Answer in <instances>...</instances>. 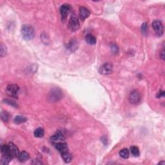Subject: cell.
I'll return each mask as SVG.
<instances>
[{"instance_id":"cell-17","label":"cell","mask_w":165,"mask_h":165,"mask_svg":"<svg viewBox=\"0 0 165 165\" xmlns=\"http://www.w3.org/2000/svg\"><path fill=\"white\" fill-rule=\"evenodd\" d=\"M27 120L25 117H23L22 115H17L14 118V122L16 124H20V123H25V122L27 121Z\"/></svg>"},{"instance_id":"cell-24","label":"cell","mask_w":165,"mask_h":165,"mask_svg":"<svg viewBox=\"0 0 165 165\" xmlns=\"http://www.w3.org/2000/svg\"><path fill=\"white\" fill-rule=\"evenodd\" d=\"M110 47H111V50H112L113 53L116 54V53H117L118 52H119L118 47L115 44H112Z\"/></svg>"},{"instance_id":"cell-23","label":"cell","mask_w":165,"mask_h":165,"mask_svg":"<svg viewBox=\"0 0 165 165\" xmlns=\"http://www.w3.org/2000/svg\"><path fill=\"white\" fill-rule=\"evenodd\" d=\"M1 119L4 122H7L8 120V115L7 113H6L5 112H1Z\"/></svg>"},{"instance_id":"cell-22","label":"cell","mask_w":165,"mask_h":165,"mask_svg":"<svg viewBox=\"0 0 165 165\" xmlns=\"http://www.w3.org/2000/svg\"><path fill=\"white\" fill-rule=\"evenodd\" d=\"M141 31H142V33L143 34H145V35L146 34V33H147L148 25L146 23H145L143 24V25L141 27Z\"/></svg>"},{"instance_id":"cell-19","label":"cell","mask_w":165,"mask_h":165,"mask_svg":"<svg viewBox=\"0 0 165 165\" xmlns=\"http://www.w3.org/2000/svg\"><path fill=\"white\" fill-rule=\"evenodd\" d=\"M34 134V136L36 137H42L44 136L45 131L42 128H38L37 129L35 130Z\"/></svg>"},{"instance_id":"cell-13","label":"cell","mask_w":165,"mask_h":165,"mask_svg":"<svg viewBox=\"0 0 165 165\" xmlns=\"http://www.w3.org/2000/svg\"><path fill=\"white\" fill-rule=\"evenodd\" d=\"M62 92L58 89H55L54 91H52V93H50V96L49 97V99L52 101L54 100L55 101H57L58 99H61L62 97Z\"/></svg>"},{"instance_id":"cell-7","label":"cell","mask_w":165,"mask_h":165,"mask_svg":"<svg viewBox=\"0 0 165 165\" xmlns=\"http://www.w3.org/2000/svg\"><path fill=\"white\" fill-rule=\"evenodd\" d=\"M113 70V66L110 63H105L103 65L100 67L99 72L101 74L108 75L111 74Z\"/></svg>"},{"instance_id":"cell-8","label":"cell","mask_w":165,"mask_h":165,"mask_svg":"<svg viewBox=\"0 0 165 165\" xmlns=\"http://www.w3.org/2000/svg\"><path fill=\"white\" fill-rule=\"evenodd\" d=\"M70 9H71V7H70V5L69 4L63 5L62 7H60L59 11H60L61 16H62V21H65L66 20L67 16H68L70 13Z\"/></svg>"},{"instance_id":"cell-3","label":"cell","mask_w":165,"mask_h":165,"mask_svg":"<svg viewBox=\"0 0 165 165\" xmlns=\"http://www.w3.org/2000/svg\"><path fill=\"white\" fill-rule=\"evenodd\" d=\"M20 88L17 85L11 84L8 85L6 88V92L9 96L13 97H17V92L19 91Z\"/></svg>"},{"instance_id":"cell-11","label":"cell","mask_w":165,"mask_h":165,"mask_svg":"<svg viewBox=\"0 0 165 165\" xmlns=\"http://www.w3.org/2000/svg\"><path fill=\"white\" fill-rule=\"evenodd\" d=\"M90 11L85 7H81L79 8V16H80L81 20L84 21L85 19L90 16Z\"/></svg>"},{"instance_id":"cell-6","label":"cell","mask_w":165,"mask_h":165,"mask_svg":"<svg viewBox=\"0 0 165 165\" xmlns=\"http://www.w3.org/2000/svg\"><path fill=\"white\" fill-rule=\"evenodd\" d=\"M130 102L132 105H137L140 103L141 101V96L139 92L137 90H133L130 94L129 97Z\"/></svg>"},{"instance_id":"cell-9","label":"cell","mask_w":165,"mask_h":165,"mask_svg":"<svg viewBox=\"0 0 165 165\" xmlns=\"http://www.w3.org/2000/svg\"><path fill=\"white\" fill-rule=\"evenodd\" d=\"M54 146L55 148H56L58 151L62 153V154L66 152H69L68 145H67L66 143L65 142L61 141V142L56 143H54Z\"/></svg>"},{"instance_id":"cell-1","label":"cell","mask_w":165,"mask_h":165,"mask_svg":"<svg viewBox=\"0 0 165 165\" xmlns=\"http://www.w3.org/2000/svg\"><path fill=\"white\" fill-rule=\"evenodd\" d=\"M21 35L25 40H31L35 36L34 29L30 25H24L21 30Z\"/></svg>"},{"instance_id":"cell-20","label":"cell","mask_w":165,"mask_h":165,"mask_svg":"<svg viewBox=\"0 0 165 165\" xmlns=\"http://www.w3.org/2000/svg\"><path fill=\"white\" fill-rule=\"evenodd\" d=\"M130 151L131 153H132V155L134 156L135 157H138L139 154H140V152H139V148L137 147L136 146H132L130 147Z\"/></svg>"},{"instance_id":"cell-18","label":"cell","mask_w":165,"mask_h":165,"mask_svg":"<svg viewBox=\"0 0 165 165\" xmlns=\"http://www.w3.org/2000/svg\"><path fill=\"white\" fill-rule=\"evenodd\" d=\"M120 157L123 159H128L129 157L130 152L127 148H123L120 152Z\"/></svg>"},{"instance_id":"cell-12","label":"cell","mask_w":165,"mask_h":165,"mask_svg":"<svg viewBox=\"0 0 165 165\" xmlns=\"http://www.w3.org/2000/svg\"><path fill=\"white\" fill-rule=\"evenodd\" d=\"M50 140L51 141H52L53 143L64 141H65V137H64L62 132H57L55 135L52 136L50 137Z\"/></svg>"},{"instance_id":"cell-15","label":"cell","mask_w":165,"mask_h":165,"mask_svg":"<svg viewBox=\"0 0 165 165\" xmlns=\"http://www.w3.org/2000/svg\"><path fill=\"white\" fill-rule=\"evenodd\" d=\"M85 40H86L87 43L90 45H94L96 43V38L92 34L87 35L86 38H85Z\"/></svg>"},{"instance_id":"cell-2","label":"cell","mask_w":165,"mask_h":165,"mask_svg":"<svg viewBox=\"0 0 165 165\" xmlns=\"http://www.w3.org/2000/svg\"><path fill=\"white\" fill-rule=\"evenodd\" d=\"M1 152V154H2L1 160V164H8L13 159V157L12 156V155L10 154V149H9L8 145H5L2 146Z\"/></svg>"},{"instance_id":"cell-5","label":"cell","mask_w":165,"mask_h":165,"mask_svg":"<svg viewBox=\"0 0 165 165\" xmlns=\"http://www.w3.org/2000/svg\"><path fill=\"white\" fill-rule=\"evenodd\" d=\"M79 22L78 20V18L75 16H72L70 17L69 22V27L70 30L72 32H75L79 29Z\"/></svg>"},{"instance_id":"cell-14","label":"cell","mask_w":165,"mask_h":165,"mask_svg":"<svg viewBox=\"0 0 165 165\" xmlns=\"http://www.w3.org/2000/svg\"><path fill=\"white\" fill-rule=\"evenodd\" d=\"M30 157L29 156V154L25 151H23L21 152L20 155H19V157H18V159H19V160L20 162H25L27 160L29 159Z\"/></svg>"},{"instance_id":"cell-16","label":"cell","mask_w":165,"mask_h":165,"mask_svg":"<svg viewBox=\"0 0 165 165\" xmlns=\"http://www.w3.org/2000/svg\"><path fill=\"white\" fill-rule=\"evenodd\" d=\"M62 156L63 159L64 161L66 163H69L70 161L72 160V155L70 154L69 152H66L65 153H63L62 154Z\"/></svg>"},{"instance_id":"cell-4","label":"cell","mask_w":165,"mask_h":165,"mask_svg":"<svg viewBox=\"0 0 165 165\" xmlns=\"http://www.w3.org/2000/svg\"><path fill=\"white\" fill-rule=\"evenodd\" d=\"M153 29L155 31V34L158 36H162L163 34V24L159 20H155L152 23Z\"/></svg>"},{"instance_id":"cell-21","label":"cell","mask_w":165,"mask_h":165,"mask_svg":"<svg viewBox=\"0 0 165 165\" xmlns=\"http://www.w3.org/2000/svg\"><path fill=\"white\" fill-rule=\"evenodd\" d=\"M7 53V48L6 46L3 44H1V47H0V55L1 57H3Z\"/></svg>"},{"instance_id":"cell-25","label":"cell","mask_w":165,"mask_h":165,"mask_svg":"<svg viewBox=\"0 0 165 165\" xmlns=\"http://www.w3.org/2000/svg\"><path fill=\"white\" fill-rule=\"evenodd\" d=\"M164 91H159V92L158 93L157 97H164Z\"/></svg>"},{"instance_id":"cell-10","label":"cell","mask_w":165,"mask_h":165,"mask_svg":"<svg viewBox=\"0 0 165 165\" xmlns=\"http://www.w3.org/2000/svg\"><path fill=\"white\" fill-rule=\"evenodd\" d=\"M9 149H10V154L12 155V156L13 157V158H16V157H19L20 155V152H19V149L17 147V146L15 145L14 144H13V143H10L8 144Z\"/></svg>"}]
</instances>
